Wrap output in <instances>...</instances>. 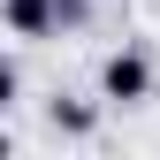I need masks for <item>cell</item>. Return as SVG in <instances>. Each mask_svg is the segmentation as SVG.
Listing matches in <instances>:
<instances>
[{
	"label": "cell",
	"mask_w": 160,
	"mask_h": 160,
	"mask_svg": "<svg viewBox=\"0 0 160 160\" xmlns=\"http://www.w3.org/2000/svg\"><path fill=\"white\" fill-rule=\"evenodd\" d=\"M152 84H160V69H152L145 46H114L99 61V107H145Z\"/></svg>",
	"instance_id": "1"
},
{
	"label": "cell",
	"mask_w": 160,
	"mask_h": 160,
	"mask_svg": "<svg viewBox=\"0 0 160 160\" xmlns=\"http://www.w3.org/2000/svg\"><path fill=\"white\" fill-rule=\"evenodd\" d=\"M84 15H92V0H0V23H8L15 38H31V46L76 31Z\"/></svg>",
	"instance_id": "2"
},
{
	"label": "cell",
	"mask_w": 160,
	"mask_h": 160,
	"mask_svg": "<svg viewBox=\"0 0 160 160\" xmlns=\"http://www.w3.org/2000/svg\"><path fill=\"white\" fill-rule=\"evenodd\" d=\"M92 122H99V114L84 107V99H53V130H61V137H92Z\"/></svg>",
	"instance_id": "3"
},
{
	"label": "cell",
	"mask_w": 160,
	"mask_h": 160,
	"mask_svg": "<svg viewBox=\"0 0 160 160\" xmlns=\"http://www.w3.org/2000/svg\"><path fill=\"white\" fill-rule=\"evenodd\" d=\"M15 92H23V76H15V61H8V53H0V114L15 107Z\"/></svg>",
	"instance_id": "4"
},
{
	"label": "cell",
	"mask_w": 160,
	"mask_h": 160,
	"mask_svg": "<svg viewBox=\"0 0 160 160\" xmlns=\"http://www.w3.org/2000/svg\"><path fill=\"white\" fill-rule=\"evenodd\" d=\"M8 152H15V137H8V122H0V160H8Z\"/></svg>",
	"instance_id": "5"
}]
</instances>
